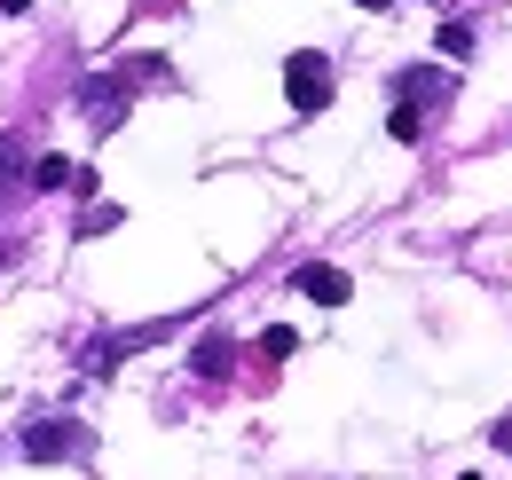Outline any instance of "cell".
I'll return each instance as SVG.
<instances>
[{
  "instance_id": "1",
  "label": "cell",
  "mask_w": 512,
  "mask_h": 480,
  "mask_svg": "<svg viewBox=\"0 0 512 480\" xmlns=\"http://www.w3.org/2000/svg\"><path fill=\"white\" fill-rule=\"evenodd\" d=\"M284 103H292L300 119H316L323 103H331V56H316V48H292V56H284Z\"/></svg>"
},
{
  "instance_id": "2",
  "label": "cell",
  "mask_w": 512,
  "mask_h": 480,
  "mask_svg": "<svg viewBox=\"0 0 512 480\" xmlns=\"http://www.w3.org/2000/svg\"><path fill=\"white\" fill-rule=\"evenodd\" d=\"M79 449H87V425H79V418H40V425H24V457H40V465L79 457Z\"/></svg>"
},
{
  "instance_id": "3",
  "label": "cell",
  "mask_w": 512,
  "mask_h": 480,
  "mask_svg": "<svg viewBox=\"0 0 512 480\" xmlns=\"http://www.w3.org/2000/svg\"><path fill=\"white\" fill-rule=\"evenodd\" d=\"M292 292H308L316 307H347V300H355L347 268H331V260H300V268H292Z\"/></svg>"
},
{
  "instance_id": "4",
  "label": "cell",
  "mask_w": 512,
  "mask_h": 480,
  "mask_svg": "<svg viewBox=\"0 0 512 480\" xmlns=\"http://www.w3.org/2000/svg\"><path fill=\"white\" fill-rule=\"evenodd\" d=\"M449 95V71H402V79H394V103H410V111H418V103H442Z\"/></svg>"
},
{
  "instance_id": "5",
  "label": "cell",
  "mask_w": 512,
  "mask_h": 480,
  "mask_svg": "<svg viewBox=\"0 0 512 480\" xmlns=\"http://www.w3.org/2000/svg\"><path fill=\"white\" fill-rule=\"evenodd\" d=\"M87 119L103 126V134H111V126H127V87H119V79H111V87L95 79V87H87Z\"/></svg>"
},
{
  "instance_id": "6",
  "label": "cell",
  "mask_w": 512,
  "mask_h": 480,
  "mask_svg": "<svg viewBox=\"0 0 512 480\" xmlns=\"http://www.w3.org/2000/svg\"><path fill=\"white\" fill-rule=\"evenodd\" d=\"M71 174H79L71 158H32V166H24V189H71Z\"/></svg>"
},
{
  "instance_id": "7",
  "label": "cell",
  "mask_w": 512,
  "mask_h": 480,
  "mask_svg": "<svg viewBox=\"0 0 512 480\" xmlns=\"http://www.w3.org/2000/svg\"><path fill=\"white\" fill-rule=\"evenodd\" d=\"M426 111H410V103H394V111H386V134H394V142H426Z\"/></svg>"
},
{
  "instance_id": "8",
  "label": "cell",
  "mask_w": 512,
  "mask_h": 480,
  "mask_svg": "<svg viewBox=\"0 0 512 480\" xmlns=\"http://www.w3.org/2000/svg\"><path fill=\"white\" fill-rule=\"evenodd\" d=\"M229 355H237L229 339H205V347H197V378H221V370H229Z\"/></svg>"
},
{
  "instance_id": "9",
  "label": "cell",
  "mask_w": 512,
  "mask_h": 480,
  "mask_svg": "<svg viewBox=\"0 0 512 480\" xmlns=\"http://www.w3.org/2000/svg\"><path fill=\"white\" fill-rule=\"evenodd\" d=\"M473 48H481V40H473V24H442V56L449 63H465Z\"/></svg>"
},
{
  "instance_id": "10",
  "label": "cell",
  "mask_w": 512,
  "mask_h": 480,
  "mask_svg": "<svg viewBox=\"0 0 512 480\" xmlns=\"http://www.w3.org/2000/svg\"><path fill=\"white\" fill-rule=\"evenodd\" d=\"M260 355L292 362V355H300V339H292V331H284V323H268V331H260Z\"/></svg>"
},
{
  "instance_id": "11",
  "label": "cell",
  "mask_w": 512,
  "mask_h": 480,
  "mask_svg": "<svg viewBox=\"0 0 512 480\" xmlns=\"http://www.w3.org/2000/svg\"><path fill=\"white\" fill-rule=\"evenodd\" d=\"M103 229H119V205H95V213L79 221V237H103Z\"/></svg>"
},
{
  "instance_id": "12",
  "label": "cell",
  "mask_w": 512,
  "mask_h": 480,
  "mask_svg": "<svg viewBox=\"0 0 512 480\" xmlns=\"http://www.w3.org/2000/svg\"><path fill=\"white\" fill-rule=\"evenodd\" d=\"M8 181H16V142L0 134V189H8Z\"/></svg>"
},
{
  "instance_id": "13",
  "label": "cell",
  "mask_w": 512,
  "mask_h": 480,
  "mask_svg": "<svg viewBox=\"0 0 512 480\" xmlns=\"http://www.w3.org/2000/svg\"><path fill=\"white\" fill-rule=\"evenodd\" d=\"M497 449H505V457H512V425H497Z\"/></svg>"
},
{
  "instance_id": "14",
  "label": "cell",
  "mask_w": 512,
  "mask_h": 480,
  "mask_svg": "<svg viewBox=\"0 0 512 480\" xmlns=\"http://www.w3.org/2000/svg\"><path fill=\"white\" fill-rule=\"evenodd\" d=\"M0 8H8V16H24V8H32V0H0Z\"/></svg>"
},
{
  "instance_id": "15",
  "label": "cell",
  "mask_w": 512,
  "mask_h": 480,
  "mask_svg": "<svg viewBox=\"0 0 512 480\" xmlns=\"http://www.w3.org/2000/svg\"><path fill=\"white\" fill-rule=\"evenodd\" d=\"M363 8H394V0H363Z\"/></svg>"
},
{
  "instance_id": "16",
  "label": "cell",
  "mask_w": 512,
  "mask_h": 480,
  "mask_svg": "<svg viewBox=\"0 0 512 480\" xmlns=\"http://www.w3.org/2000/svg\"><path fill=\"white\" fill-rule=\"evenodd\" d=\"M457 480H481V473H457Z\"/></svg>"
}]
</instances>
